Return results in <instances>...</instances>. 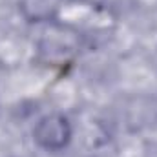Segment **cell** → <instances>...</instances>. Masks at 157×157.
<instances>
[{
  "label": "cell",
  "mask_w": 157,
  "mask_h": 157,
  "mask_svg": "<svg viewBox=\"0 0 157 157\" xmlns=\"http://www.w3.org/2000/svg\"><path fill=\"white\" fill-rule=\"evenodd\" d=\"M33 135L40 146L48 150H60L68 144L71 137V128L68 119L62 115H46L35 126Z\"/></svg>",
  "instance_id": "cell-1"
}]
</instances>
